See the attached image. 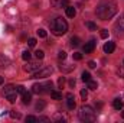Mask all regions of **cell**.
Returning <instances> with one entry per match:
<instances>
[{"label":"cell","mask_w":124,"mask_h":123,"mask_svg":"<svg viewBox=\"0 0 124 123\" xmlns=\"http://www.w3.org/2000/svg\"><path fill=\"white\" fill-rule=\"evenodd\" d=\"M22 101H23V104H29L32 101V94L28 91H25L22 94Z\"/></svg>","instance_id":"obj_13"},{"label":"cell","mask_w":124,"mask_h":123,"mask_svg":"<svg viewBox=\"0 0 124 123\" xmlns=\"http://www.w3.org/2000/svg\"><path fill=\"white\" fill-rule=\"evenodd\" d=\"M38 122H51V119H48V117H39Z\"/></svg>","instance_id":"obj_37"},{"label":"cell","mask_w":124,"mask_h":123,"mask_svg":"<svg viewBox=\"0 0 124 123\" xmlns=\"http://www.w3.org/2000/svg\"><path fill=\"white\" fill-rule=\"evenodd\" d=\"M51 3H52V6L54 7H68L69 6V1L68 0H51Z\"/></svg>","instance_id":"obj_8"},{"label":"cell","mask_w":124,"mask_h":123,"mask_svg":"<svg viewBox=\"0 0 124 123\" xmlns=\"http://www.w3.org/2000/svg\"><path fill=\"white\" fill-rule=\"evenodd\" d=\"M87 84H88V88H90V90H97V88H98V84H97V81H93V80H90Z\"/></svg>","instance_id":"obj_20"},{"label":"cell","mask_w":124,"mask_h":123,"mask_svg":"<svg viewBox=\"0 0 124 123\" xmlns=\"http://www.w3.org/2000/svg\"><path fill=\"white\" fill-rule=\"evenodd\" d=\"M85 26H87L90 31H97V25H95L94 22H87V23H85Z\"/></svg>","instance_id":"obj_22"},{"label":"cell","mask_w":124,"mask_h":123,"mask_svg":"<svg viewBox=\"0 0 124 123\" xmlns=\"http://www.w3.org/2000/svg\"><path fill=\"white\" fill-rule=\"evenodd\" d=\"M13 93H17V91H16V87H15V86H12V84L6 86V87L3 88V94H4V97L10 96V94H13Z\"/></svg>","instance_id":"obj_11"},{"label":"cell","mask_w":124,"mask_h":123,"mask_svg":"<svg viewBox=\"0 0 124 123\" xmlns=\"http://www.w3.org/2000/svg\"><path fill=\"white\" fill-rule=\"evenodd\" d=\"M35 57H36L38 60H42V58L45 57V54H43V51H40V49H38V51L35 52Z\"/></svg>","instance_id":"obj_24"},{"label":"cell","mask_w":124,"mask_h":123,"mask_svg":"<svg viewBox=\"0 0 124 123\" xmlns=\"http://www.w3.org/2000/svg\"><path fill=\"white\" fill-rule=\"evenodd\" d=\"M97 16L101 19V20H108L111 18L116 16L117 13V4L111 0H102L98 6H97V10H95Z\"/></svg>","instance_id":"obj_1"},{"label":"cell","mask_w":124,"mask_h":123,"mask_svg":"<svg viewBox=\"0 0 124 123\" xmlns=\"http://www.w3.org/2000/svg\"><path fill=\"white\" fill-rule=\"evenodd\" d=\"M78 117L79 120L82 122H94L97 119V113L91 106L85 104V106H81L79 107V112H78Z\"/></svg>","instance_id":"obj_3"},{"label":"cell","mask_w":124,"mask_h":123,"mask_svg":"<svg viewBox=\"0 0 124 123\" xmlns=\"http://www.w3.org/2000/svg\"><path fill=\"white\" fill-rule=\"evenodd\" d=\"M16 91H17V94H20V96H22L26 90H25V87H23V86H16Z\"/></svg>","instance_id":"obj_28"},{"label":"cell","mask_w":124,"mask_h":123,"mask_svg":"<svg viewBox=\"0 0 124 123\" xmlns=\"http://www.w3.org/2000/svg\"><path fill=\"white\" fill-rule=\"evenodd\" d=\"M3 81H4V80H3V77H1V75H0V86H1V84H3Z\"/></svg>","instance_id":"obj_40"},{"label":"cell","mask_w":124,"mask_h":123,"mask_svg":"<svg viewBox=\"0 0 124 123\" xmlns=\"http://www.w3.org/2000/svg\"><path fill=\"white\" fill-rule=\"evenodd\" d=\"M32 93H35V94H43V93H46V86L36 83V84L32 86Z\"/></svg>","instance_id":"obj_6"},{"label":"cell","mask_w":124,"mask_h":123,"mask_svg":"<svg viewBox=\"0 0 124 123\" xmlns=\"http://www.w3.org/2000/svg\"><path fill=\"white\" fill-rule=\"evenodd\" d=\"M74 60H75V61H81V60H82V54L75 52V54H74Z\"/></svg>","instance_id":"obj_33"},{"label":"cell","mask_w":124,"mask_h":123,"mask_svg":"<svg viewBox=\"0 0 124 123\" xmlns=\"http://www.w3.org/2000/svg\"><path fill=\"white\" fill-rule=\"evenodd\" d=\"M42 68V62L39 61H33V62H29L28 61V64L26 65H23V70L26 71V72H31V74H33V72H36L38 70H40Z\"/></svg>","instance_id":"obj_5"},{"label":"cell","mask_w":124,"mask_h":123,"mask_svg":"<svg viewBox=\"0 0 124 123\" xmlns=\"http://www.w3.org/2000/svg\"><path fill=\"white\" fill-rule=\"evenodd\" d=\"M121 117H123V119H124V110H123V113H121Z\"/></svg>","instance_id":"obj_41"},{"label":"cell","mask_w":124,"mask_h":123,"mask_svg":"<svg viewBox=\"0 0 124 123\" xmlns=\"http://www.w3.org/2000/svg\"><path fill=\"white\" fill-rule=\"evenodd\" d=\"M10 116H12L13 119H20V113H17V112H15V110L10 112Z\"/></svg>","instance_id":"obj_31"},{"label":"cell","mask_w":124,"mask_h":123,"mask_svg":"<svg viewBox=\"0 0 124 123\" xmlns=\"http://www.w3.org/2000/svg\"><path fill=\"white\" fill-rule=\"evenodd\" d=\"M22 58H23L25 61H29V60H31V52H29V51H23V52H22Z\"/></svg>","instance_id":"obj_23"},{"label":"cell","mask_w":124,"mask_h":123,"mask_svg":"<svg viewBox=\"0 0 124 123\" xmlns=\"http://www.w3.org/2000/svg\"><path fill=\"white\" fill-rule=\"evenodd\" d=\"M95 49V41H90L84 45V54H91Z\"/></svg>","instance_id":"obj_9"},{"label":"cell","mask_w":124,"mask_h":123,"mask_svg":"<svg viewBox=\"0 0 124 123\" xmlns=\"http://www.w3.org/2000/svg\"><path fill=\"white\" fill-rule=\"evenodd\" d=\"M113 106H114L116 110H121V109H123V101H121V98H114Z\"/></svg>","instance_id":"obj_15"},{"label":"cell","mask_w":124,"mask_h":123,"mask_svg":"<svg viewBox=\"0 0 124 123\" xmlns=\"http://www.w3.org/2000/svg\"><path fill=\"white\" fill-rule=\"evenodd\" d=\"M26 122L35 123V122H38V117H35V116H28V117H26Z\"/></svg>","instance_id":"obj_32"},{"label":"cell","mask_w":124,"mask_h":123,"mask_svg":"<svg viewBox=\"0 0 124 123\" xmlns=\"http://www.w3.org/2000/svg\"><path fill=\"white\" fill-rule=\"evenodd\" d=\"M116 28H117V31H118V32H124V18H121V19H118V20H117Z\"/></svg>","instance_id":"obj_16"},{"label":"cell","mask_w":124,"mask_h":123,"mask_svg":"<svg viewBox=\"0 0 124 123\" xmlns=\"http://www.w3.org/2000/svg\"><path fill=\"white\" fill-rule=\"evenodd\" d=\"M66 98H68V100H66V106H68V109H69V110H74L77 104H75V98H74L72 93H68V94H66Z\"/></svg>","instance_id":"obj_7"},{"label":"cell","mask_w":124,"mask_h":123,"mask_svg":"<svg viewBox=\"0 0 124 123\" xmlns=\"http://www.w3.org/2000/svg\"><path fill=\"white\" fill-rule=\"evenodd\" d=\"M100 36H101L102 39H107V38H108V31H107V29H102V31L100 32Z\"/></svg>","instance_id":"obj_27"},{"label":"cell","mask_w":124,"mask_h":123,"mask_svg":"<svg viewBox=\"0 0 124 123\" xmlns=\"http://www.w3.org/2000/svg\"><path fill=\"white\" fill-rule=\"evenodd\" d=\"M114 49H116V44H114V42H107V44L104 45V52H105V54H113Z\"/></svg>","instance_id":"obj_12"},{"label":"cell","mask_w":124,"mask_h":123,"mask_svg":"<svg viewBox=\"0 0 124 123\" xmlns=\"http://www.w3.org/2000/svg\"><path fill=\"white\" fill-rule=\"evenodd\" d=\"M63 84H65V78H63V77H59V80H58V86H59V88H62Z\"/></svg>","instance_id":"obj_36"},{"label":"cell","mask_w":124,"mask_h":123,"mask_svg":"<svg viewBox=\"0 0 124 123\" xmlns=\"http://www.w3.org/2000/svg\"><path fill=\"white\" fill-rule=\"evenodd\" d=\"M6 98H7V100H9L10 103H15V101H16V98H17V93H13V94H10V96H7Z\"/></svg>","instance_id":"obj_21"},{"label":"cell","mask_w":124,"mask_h":123,"mask_svg":"<svg viewBox=\"0 0 124 123\" xmlns=\"http://www.w3.org/2000/svg\"><path fill=\"white\" fill-rule=\"evenodd\" d=\"M46 35H48V33H46L45 29H39V31H38V36H39V38H46Z\"/></svg>","instance_id":"obj_29"},{"label":"cell","mask_w":124,"mask_h":123,"mask_svg":"<svg viewBox=\"0 0 124 123\" xmlns=\"http://www.w3.org/2000/svg\"><path fill=\"white\" fill-rule=\"evenodd\" d=\"M79 44H81V39L78 36H72L71 38V45L72 46H79Z\"/></svg>","instance_id":"obj_17"},{"label":"cell","mask_w":124,"mask_h":123,"mask_svg":"<svg viewBox=\"0 0 124 123\" xmlns=\"http://www.w3.org/2000/svg\"><path fill=\"white\" fill-rule=\"evenodd\" d=\"M51 32L56 36H61L68 32V22L62 18H55L51 22Z\"/></svg>","instance_id":"obj_2"},{"label":"cell","mask_w":124,"mask_h":123,"mask_svg":"<svg viewBox=\"0 0 124 123\" xmlns=\"http://www.w3.org/2000/svg\"><path fill=\"white\" fill-rule=\"evenodd\" d=\"M43 109H45V101H42V100L38 101L36 103V110H43Z\"/></svg>","instance_id":"obj_25"},{"label":"cell","mask_w":124,"mask_h":123,"mask_svg":"<svg viewBox=\"0 0 124 123\" xmlns=\"http://www.w3.org/2000/svg\"><path fill=\"white\" fill-rule=\"evenodd\" d=\"M10 65V58L4 54H0V68H7Z\"/></svg>","instance_id":"obj_10"},{"label":"cell","mask_w":124,"mask_h":123,"mask_svg":"<svg viewBox=\"0 0 124 123\" xmlns=\"http://www.w3.org/2000/svg\"><path fill=\"white\" fill-rule=\"evenodd\" d=\"M52 74V68L51 67H42L40 70H38L36 72H33L32 74V78H46V77H49Z\"/></svg>","instance_id":"obj_4"},{"label":"cell","mask_w":124,"mask_h":123,"mask_svg":"<svg viewBox=\"0 0 124 123\" xmlns=\"http://www.w3.org/2000/svg\"><path fill=\"white\" fill-rule=\"evenodd\" d=\"M117 75L121 77V78H124V67H118V68H117Z\"/></svg>","instance_id":"obj_26"},{"label":"cell","mask_w":124,"mask_h":123,"mask_svg":"<svg viewBox=\"0 0 124 123\" xmlns=\"http://www.w3.org/2000/svg\"><path fill=\"white\" fill-rule=\"evenodd\" d=\"M81 97H82V100H87V97H88L87 88H82V90H81Z\"/></svg>","instance_id":"obj_30"},{"label":"cell","mask_w":124,"mask_h":123,"mask_svg":"<svg viewBox=\"0 0 124 123\" xmlns=\"http://www.w3.org/2000/svg\"><path fill=\"white\" fill-rule=\"evenodd\" d=\"M51 97H52L54 100H61V98H62V94L59 91H54V90H52V91H51Z\"/></svg>","instance_id":"obj_19"},{"label":"cell","mask_w":124,"mask_h":123,"mask_svg":"<svg viewBox=\"0 0 124 123\" xmlns=\"http://www.w3.org/2000/svg\"><path fill=\"white\" fill-rule=\"evenodd\" d=\"M58 58H59V60H65V58H66V52H65V51H59V52H58Z\"/></svg>","instance_id":"obj_34"},{"label":"cell","mask_w":124,"mask_h":123,"mask_svg":"<svg viewBox=\"0 0 124 123\" xmlns=\"http://www.w3.org/2000/svg\"><path fill=\"white\" fill-rule=\"evenodd\" d=\"M65 12H66V16H68V18H74V16L77 15V10H75V7H72V6H68V7L65 9Z\"/></svg>","instance_id":"obj_14"},{"label":"cell","mask_w":124,"mask_h":123,"mask_svg":"<svg viewBox=\"0 0 124 123\" xmlns=\"http://www.w3.org/2000/svg\"><path fill=\"white\" fill-rule=\"evenodd\" d=\"M28 45H29L31 48H33V46L36 45V39H35V38H31V39L28 41Z\"/></svg>","instance_id":"obj_35"},{"label":"cell","mask_w":124,"mask_h":123,"mask_svg":"<svg viewBox=\"0 0 124 123\" xmlns=\"http://www.w3.org/2000/svg\"><path fill=\"white\" fill-rule=\"evenodd\" d=\"M88 67H90V68H95V67H97V64H95L94 61H90V62H88Z\"/></svg>","instance_id":"obj_38"},{"label":"cell","mask_w":124,"mask_h":123,"mask_svg":"<svg viewBox=\"0 0 124 123\" xmlns=\"http://www.w3.org/2000/svg\"><path fill=\"white\" fill-rule=\"evenodd\" d=\"M81 78H82V81H84V83H88V81L91 80V74H90L88 71H84V72H82V75H81Z\"/></svg>","instance_id":"obj_18"},{"label":"cell","mask_w":124,"mask_h":123,"mask_svg":"<svg viewBox=\"0 0 124 123\" xmlns=\"http://www.w3.org/2000/svg\"><path fill=\"white\" fill-rule=\"evenodd\" d=\"M69 86L74 87V86H75V80H69Z\"/></svg>","instance_id":"obj_39"}]
</instances>
